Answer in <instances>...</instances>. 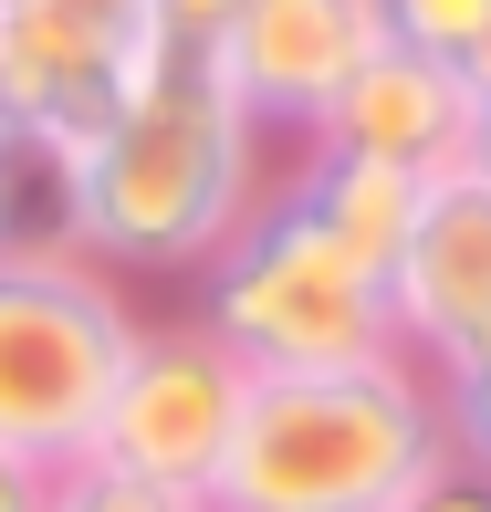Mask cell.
<instances>
[{"instance_id":"13","label":"cell","mask_w":491,"mask_h":512,"mask_svg":"<svg viewBox=\"0 0 491 512\" xmlns=\"http://www.w3.org/2000/svg\"><path fill=\"white\" fill-rule=\"evenodd\" d=\"M439 429H450V460L491 471V356H471V366L439 377Z\"/></svg>"},{"instance_id":"4","label":"cell","mask_w":491,"mask_h":512,"mask_svg":"<svg viewBox=\"0 0 491 512\" xmlns=\"http://www.w3.org/2000/svg\"><path fill=\"white\" fill-rule=\"evenodd\" d=\"M136 314L84 251L0 241V450L32 471H74L126 377Z\"/></svg>"},{"instance_id":"3","label":"cell","mask_w":491,"mask_h":512,"mask_svg":"<svg viewBox=\"0 0 491 512\" xmlns=\"http://www.w3.org/2000/svg\"><path fill=\"white\" fill-rule=\"evenodd\" d=\"M199 335L220 345L241 377H324V366L397 356L387 283L356 272L314 220H293L272 189L199 262Z\"/></svg>"},{"instance_id":"5","label":"cell","mask_w":491,"mask_h":512,"mask_svg":"<svg viewBox=\"0 0 491 512\" xmlns=\"http://www.w3.org/2000/svg\"><path fill=\"white\" fill-rule=\"evenodd\" d=\"M147 0H0V147L53 178L147 74Z\"/></svg>"},{"instance_id":"2","label":"cell","mask_w":491,"mask_h":512,"mask_svg":"<svg viewBox=\"0 0 491 512\" xmlns=\"http://www.w3.org/2000/svg\"><path fill=\"white\" fill-rule=\"evenodd\" d=\"M439 460H450L439 377H418L408 356L251 377L209 512H397Z\"/></svg>"},{"instance_id":"14","label":"cell","mask_w":491,"mask_h":512,"mask_svg":"<svg viewBox=\"0 0 491 512\" xmlns=\"http://www.w3.org/2000/svg\"><path fill=\"white\" fill-rule=\"evenodd\" d=\"M230 21H241V0H147V42L157 53H220L230 42Z\"/></svg>"},{"instance_id":"18","label":"cell","mask_w":491,"mask_h":512,"mask_svg":"<svg viewBox=\"0 0 491 512\" xmlns=\"http://www.w3.org/2000/svg\"><path fill=\"white\" fill-rule=\"evenodd\" d=\"M11 209H21V157L0 147V241H11Z\"/></svg>"},{"instance_id":"9","label":"cell","mask_w":491,"mask_h":512,"mask_svg":"<svg viewBox=\"0 0 491 512\" xmlns=\"http://www.w3.org/2000/svg\"><path fill=\"white\" fill-rule=\"evenodd\" d=\"M471 126H481V105H471V84H460L439 53L377 42L303 147L377 157V168H408V178H450V168H471Z\"/></svg>"},{"instance_id":"19","label":"cell","mask_w":491,"mask_h":512,"mask_svg":"<svg viewBox=\"0 0 491 512\" xmlns=\"http://www.w3.org/2000/svg\"><path fill=\"white\" fill-rule=\"evenodd\" d=\"M471 178H491V105H481V126H471Z\"/></svg>"},{"instance_id":"6","label":"cell","mask_w":491,"mask_h":512,"mask_svg":"<svg viewBox=\"0 0 491 512\" xmlns=\"http://www.w3.org/2000/svg\"><path fill=\"white\" fill-rule=\"evenodd\" d=\"M241 398H251V377L199 335V324H136L126 377H115L84 460L209 502V481H220V460H230V429H241Z\"/></svg>"},{"instance_id":"10","label":"cell","mask_w":491,"mask_h":512,"mask_svg":"<svg viewBox=\"0 0 491 512\" xmlns=\"http://www.w3.org/2000/svg\"><path fill=\"white\" fill-rule=\"evenodd\" d=\"M418 189H429V178H408V168H377V157H335V147H303V168H293L272 199H283L293 220H314L324 241L356 262V272H377V283H387L397 241H408V220H418Z\"/></svg>"},{"instance_id":"1","label":"cell","mask_w":491,"mask_h":512,"mask_svg":"<svg viewBox=\"0 0 491 512\" xmlns=\"http://www.w3.org/2000/svg\"><path fill=\"white\" fill-rule=\"evenodd\" d=\"M63 251L95 272H199L230 230L262 209V126L199 53H147L136 95L105 115V136L53 168Z\"/></svg>"},{"instance_id":"16","label":"cell","mask_w":491,"mask_h":512,"mask_svg":"<svg viewBox=\"0 0 491 512\" xmlns=\"http://www.w3.org/2000/svg\"><path fill=\"white\" fill-rule=\"evenodd\" d=\"M42 481L53 471H32L21 450H0V512H42Z\"/></svg>"},{"instance_id":"17","label":"cell","mask_w":491,"mask_h":512,"mask_svg":"<svg viewBox=\"0 0 491 512\" xmlns=\"http://www.w3.org/2000/svg\"><path fill=\"white\" fill-rule=\"evenodd\" d=\"M450 74H460V84H471V105H491V32H481V42H471V53H460V63H450Z\"/></svg>"},{"instance_id":"11","label":"cell","mask_w":491,"mask_h":512,"mask_svg":"<svg viewBox=\"0 0 491 512\" xmlns=\"http://www.w3.org/2000/svg\"><path fill=\"white\" fill-rule=\"evenodd\" d=\"M42 512H209V502L157 492V481H126V471H105V460H74V471L42 481Z\"/></svg>"},{"instance_id":"8","label":"cell","mask_w":491,"mask_h":512,"mask_svg":"<svg viewBox=\"0 0 491 512\" xmlns=\"http://www.w3.org/2000/svg\"><path fill=\"white\" fill-rule=\"evenodd\" d=\"M387 42L377 0H241V21H230V42L209 63H220V84L241 95L251 126H293L314 136L324 105L356 84V63Z\"/></svg>"},{"instance_id":"7","label":"cell","mask_w":491,"mask_h":512,"mask_svg":"<svg viewBox=\"0 0 491 512\" xmlns=\"http://www.w3.org/2000/svg\"><path fill=\"white\" fill-rule=\"evenodd\" d=\"M387 324L418 377L491 356V178L450 168L418 189V220L387 262Z\"/></svg>"},{"instance_id":"12","label":"cell","mask_w":491,"mask_h":512,"mask_svg":"<svg viewBox=\"0 0 491 512\" xmlns=\"http://www.w3.org/2000/svg\"><path fill=\"white\" fill-rule=\"evenodd\" d=\"M377 21H387V42H408V53L460 63L491 32V0H377Z\"/></svg>"},{"instance_id":"15","label":"cell","mask_w":491,"mask_h":512,"mask_svg":"<svg viewBox=\"0 0 491 512\" xmlns=\"http://www.w3.org/2000/svg\"><path fill=\"white\" fill-rule=\"evenodd\" d=\"M397 512H491V471H471V460H439V471L418 481Z\"/></svg>"}]
</instances>
